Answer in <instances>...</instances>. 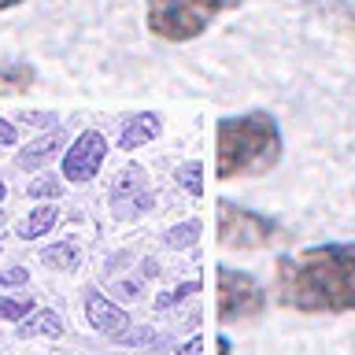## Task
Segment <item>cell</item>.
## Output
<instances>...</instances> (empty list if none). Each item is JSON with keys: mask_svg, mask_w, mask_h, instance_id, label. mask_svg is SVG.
Masks as SVG:
<instances>
[{"mask_svg": "<svg viewBox=\"0 0 355 355\" xmlns=\"http://www.w3.org/2000/svg\"><path fill=\"white\" fill-rule=\"evenodd\" d=\"M274 296L304 315L355 311V241L311 244L274 263Z\"/></svg>", "mask_w": 355, "mask_h": 355, "instance_id": "obj_1", "label": "cell"}, {"mask_svg": "<svg viewBox=\"0 0 355 355\" xmlns=\"http://www.w3.org/2000/svg\"><path fill=\"white\" fill-rule=\"evenodd\" d=\"M285 137L270 111L226 115L215 126V174L218 182L263 178L282 163Z\"/></svg>", "mask_w": 355, "mask_h": 355, "instance_id": "obj_2", "label": "cell"}, {"mask_svg": "<svg viewBox=\"0 0 355 355\" xmlns=\"http://www.w3.org/2000/svg\"><path fill=\"white\" fill-rule=\"evenodd\" d=\"M244 0H148L144 26L166 44H189L215 26L226 11H237Z\"/></svg>", "mask_w": 355, "mask_h": 355, "instance_id": "obj_3", "label": "cell"}, {"mask_svg": "<svg viewBox=\"0 0 355 355\" xmlns=\"http://www.w3.org/2000/svg\"><path fill=\"white\" fill-rule=\"evenodd\" d=\"M277 241V222L233 200H218V244L226 252H252Z\"/></svg>", "mask_w": 355, "mask_h": 355, "instance_id": "obj_4", "label": "cell"}, {"mask_svg": "<svg viewBox=\"0 0 355 355\" xmlns=\"http://www.w3.org/2000/svg\"><path fill=\"white\" fill-rule=\"evenodd\" d=\"M266 311V288L248 270L218 266V322H252Z\"/></svg>", "mask_w": 355, "mask_h": 355, "instance_id": "obj_5", "label": "cell"}, {"mask_svg": "<svg viewBox=\"0 0 355 355\" xmlns=\"http://www.w3.org/2000/svg\"><path fill=\"white\" fill-rule=\"evenodd\" d=\"M104 159H107V137L100 130H82L63 148V182H71V185L93 182Z\"/></svg>", "mask_w": 355, "mask_h": 355, "instance_id": "obj_6", "label": "cell"}, {"mask_svg": "<svg viewBox=\"0 0 355 355\" xmlns=\"http://www.w3.org/2000/svg\"><path fill=\"white\" fill-rule=\"evenodd\" d=\"M152 200L155 196H152L148 182H144L141 166H126V171L115 178V185H111V211H115V218L141 215V211L152 207Z\"/></svg>", "mask_w": 355, "mask_h": 355, "instance_id": "obj_7", "label": "cell"}, {"mask_svg": "<svg viewBox=\"0 0 355 355\" xmlns=\"http://www.w3.org/2000/svg\"><path fill=\"white\" fill-rule=\"evenodd\" d=\"M85 318L96 333H107V337H119V333H126L133 326L126 311L119 304H111L100 288H85Z\"/></svg>", "mask_w": 355, "mask_h": 355, "instance_id": "obj_8", "label": "cell"}, {"mask_svg": "<svg viewBox=\"0 0 355 355\" xmlns=\"http://www.w3.org/2000/svg\"><path fill=\"white\" fill-rule=\"evenodd\" d=\"M60 148H67V133H63V126H55V130L44 133V137L30 141L26 148H19L15 166H19V171H37V166L52 163L55 155H60Z\"/></svg>", "mask_w": 355, "mask_h": 355, "instance_id": "obj_9", "label": "cell"}, {"mask_svg": "<svg viewBox=\"0 0 355 355\" xmlns=\"http://www.w3.org/2000/svg\"><path fill=\"white\" fill-rule=\"evenodd\" d=\"M159 133H163V119L155 115V111H144V115H133V119L122 122V130H119V148L133 152V148H141V144L155 141Z\"/></svg>", "mask_w": 355, "mask_h": 355, "instance_id": "obj_10", "label": "cell"}, {"mask_svg": "<svg viewBox=\"0 0 355 355\" xmlns=\"http://www.w3.org/2000/svg\"><path fill=\"white\" fill-rule=\"evenodd\" d=\"M37 82V71H33L30 63H22V60H8V63H0V93L4 96H19V93H26V89Z\"/></svg>", "mask_w": 355, "mask_h": 355, "instance_id": "obj_11", "label": "cell"}, {"mask_svg": "<svg viewBox=\"0 0 355 355\" xmlns=\"http://www.w3.org/2000/svg\"><path fill=\"white\" fill-rule=\"evenodd\" d=\"M55 218H60V211H55L52 204H41V207H30V215L15 226V237L19 241H33V237H44L52 226H55Z\"/></svg>", "mask_w": 355, "mask_h": 355, "instance_id": "obj_12", "label": "cell"}, {"mask_svg": "<svg viewBox=\"0 0 355 355\" xmlns=\"http://www.w3.org/2000/svg\"><path fill=\"white\" fill-rule=\"evenodd\" d=\"M63 333V318L55 311H33V315L22 318L19 326V337L30 340V337H60Z\"/></svg>", "mask_w": 355, "mask_h": 355, "instance_id": "obj_13", "label": "cell"}, {"mask_svg": "<svg viewBox=\"0 0 355 355\" xmlns=\"http://www.w3.org/2000/svg\"><path fill=\"white\" fill-rule=\"evenodd\" d=\"M200 237V222L196 218H189V222H178V226H171L163 233V241H166V248H174V252H182V248H193Z\"/></svg>", "mask_w": 355, "mask_h": 355, "instance_id": "obj_14", "label": "cell"}, {"mask_svg": "<svg viewBox=\"0 0 355 355\" xmlns=\"http://www.w3.org/2000/svg\"><path fill=\"white\" fill-rule=\"evenodd\" d=\"M41 263L44 266H52V270H71V266L78 263V248L74 244H52V248H44L41 252Z\"/></svg>", "mask_w": 355, "mask_h": 355, "instance_id": "obj_15", "label": "cell"}, {"mask_svg": "<svg viewBox=\"0 0 355 355\" xmlns=\"http://www.w3.org/2000/svg\"><path fill=\"white\" fill-rule=\"evenodd\" d=\"M200 174H204V166H200L196 159H189V163H182L178 166V185L185 189L189 196H204V182H200Z\"/></svg>", "mask_w": 355, "mask_h": 355, "instance_id": "obj_16", "label": "cell"}, {"mask_svg": "<svg viewBox=\"0 0 355 355\" xmlns=\"http://www.w3.org/2000/svg\"><path fill=\"white\" fill-rule=\"evenodd\" d=\"M26 315H33V296H0V318L22 322Z\"/></svg>", "mask_w": 355, "mask_h": 355, "instance_id": "obj_17", "label": "cell"}, {"mask_svg": "<svg viewBox=\"0 0 355 355\" xmlns=\"http://www.w3.org/2000/svg\"><path fill=\"white\" fill-rule=\"evenodd\" d=\"M26 196L30 200H60L63 196V182L60 178H37V182H30Z\"/></svg>", "mask_w": 355, "mask_h": 355, "instance_id": "obj_18", "label": "cell"}, {"mask_svg": "<svg viewBox=\"0 0 355 355\" xmlns=\"http://www.w3.org/2000/svg\"><path fill=\"white\" fill-rule=\"evenodd\" d=\"M193 293H200V282H185V285L171 288V293H163L159 300H155V307H159V311H166V307L182 304V300H185V296H193Z\"/></svg>", "mask_w": 355, "mask_h": 355, "instance_id": "obj_19", "label": "cell"}, {"mask_svg": "<svg viewBox=\"0 0 355 355\" xmlns=\"http://www.w3.org/2000/svg\"><path fill=\"white\" fill-rule=\"evenodd\" d=\"M30 282V270L26 266H8V270H0V285L15 288V285H26Z\"/></svg>", "mask_w": 355, "mask_h": 355, "instance_id": "obj_20", "label": "cell"}, {"mask_svg": "<svg viewBox=\"0 0 355 355\" xmlns=\"http://www.w3.org/2000/svg\"><path fill=\"white\" fill-rule=\"evenodd\" d=\"M15 141H19V126L8 119H0V148H11Z\"/></svg>", "mask_w": 355, "mask_h": 355, "instance_id": "obj_21", "label": "cell"}, {"mask_svg": "<svg viewBox=\"0 0 355 355\" xmlns=\"http://www.w3.org/2000/svg\"><path fill=\"white\" fill-rule=\"evenodd\" d=\"M115 340L119 344H144V340H152V329H126V333H119Z\"/></svg>", "mask_w": 355, "mask_h": 355, "instance_id": "obj_22", "label": "cell"}, {"mask_svg": "<svg viewBox=\"0 0 355 355\" xmlns=\"http://www.w3.org/2000/svg\"><path fill=\"white\" fill-rule=\"evenodd\" d=\"M174 355H204V337H200V333H196V337H189Z\"/></svg>", "mask_w": 355, "mask_h": 355, "instance_id": "obj_23", "label": "cell"}, {"mask_svg": "<svg viewBox=\"0 0 355 355\" xmlns=\"http://www.w3.org/2000/svg\"><path fill=\"white\" fill-rule=\"evenodd\" d=\"M19 4H26V0H0V11H11V8H19Z\"/></svg>", "mask_w": 355, "mask_h": 355, "instance_id": "obj_24", "label": "cell"}, {"mask_svg": "<svg viewBox=\"0 0 355 355\" xmlns=\"http://www.w3.org/2000/svg\"><path fill=\"white\" fill-rule=\"evenodd\" d=\"M218 355H230V337H218Z\"/></svg>", "mask_w": 355, "mask_h": 355, "instance_id": "obj_25", "label": "cell"}, {"mask_svg": "<svg viewBox=\"0 0 355 355\" xmlns=\"http://www.w3.org/2000/svg\"><path fill=\"white\" fill-rule=\"evenodd\" d=\"M8 196V185H4V178H0V200H4Z\"/></svg>", "mask_w": 355, "mask_h": 355, "instance_id": "obj_26", "label": "cell"}]
</instances>
